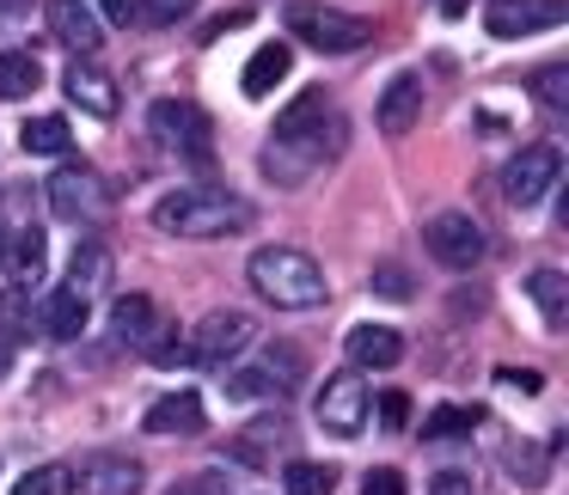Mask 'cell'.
Instances as JSON below:
<instances>
[{"mask_svg": "<svg viewBox=\"0 0 569 495\" xmlns=\"http://www.w3.org/2000/svg\"><path fill=\"white\" fill-rule=\"evenodd\" d=\"M0 13H19V0H0Z\"/></svg>", "mask_w": 569, "mask_h": 495, "instance_id": "44", "label": "cell"}, {"mask_svg": "<svg viewBox=\"0 0 569 495\" xmlns=\"http://www.w3.org/2000/svg\"><path fill=\"white\" fill-rule=\"evenodd\" d=\"M43 87V68L31 50H0V99H31Z\"/></svg>", "mask_w": 569, "mask_h": 495, "instance_id": "28", "label": "cell"}, {"mask_svg": "<svg viewBox=\"0 0 569 495\" xmlns=\"http://www.w3.org/2000/svg\"><path fill=\"white\" fill-rule=\"evenodd\" d=\"M99 13L111 19V26H136V0H99Z\"/></svg>", "mask_w": 569, "mask_h": 495, "instance_id": "40", "label": "cell"}, {"mask_svg": "<svg viewBox=\"0 0 569 495\" xmlns=\"http://www.w3.org/2000/svg\"><path fill=\"white\" fill-rule=\"evenodd\" d=\"M343 348H349L356 367H380V373L405 361V336H398L392 324H356V331L343 336Z\"/></svg>", "mask_w": 569, "mask_h": 495, "instance_id": "19", "label": "cell"}, {"mask_svg": "<svg viewBox=\"0 0 569 495\" xmlns=\"http://www.w3.org/2000/svg\"><path fill=\"white\" fill-rule=\"evenodd\" d=\"M368 410H373V392L361 385V373H331V380L319 385V397H312L319 428L337 434V441H356V434L368 428Z\"/></svg>", "mask_w": 569, "mask_h": 495, "instance_id": "11", "label": "cell"}, {"mask_svg": "<svg viewBox=\"0 0 569 495\" xmlns=\"http://www.w3.org/2000/svg\"><path fill=\"white\" fill-rule=\"evenodd\" d=\"M429 495H478V483L466 471H441V477H429Z\"/></svg>", "mask_w": 569, "mask_h": 495, "instance_id": "39", "label": "cell"}, {"mask_svg": "<svg viewBox=\"0 0 569 495\" xmlns=\"http://www.w3.org/2000/svg\"><path fill=\"white\" fill-rule=\"evenodd\" d=\"M246 275H251V287H258V294L270 300L276 312H319L325 300H331L325 270L307 257V251H295V245H263V251H251Z\"/></svg>", "mask_w": 569, "mask_h": 495, "instance_id": "2", "label": "cell"}, {"mask_svg": "<svg viewBox=\"0 0 569 495\" xmlns=\"http://www.w3.org/2000/svg\"><path fill=\"white\" fill-rule=\"evenodd\" d=\"M496 385H502V392H515V397H532L545 385V373H532V367H502L496 373Z\"/></svg>", "mask_w": 569, "mask_h": 495, "instance_id": "37", "label": "cell"}, {"mask_svg": "<svg viewBox=\"0 0 569 495\" xmlns=\"http://www.w3.org/2000/svg\"><path fill=\"white\" fill-rule=\"evenodd\" d=\"M380 422L398 434V428L410 422V397H405V392H380Z\"/></svg>", "mask_w": 569, "mask_h": 495, "instance_id": "38", "label": "cell"}, {"mask_svg": "<svg viewBox=\"0 0 569 495\" xmlns=\"http://www.w3.org/2000/svg\"><path fill=\"white\" fill-rule=\"evenodd\" d=\"M153 324H160V319H153V300H148V294H123V300L111 306V343H117V348H141Z\"/></svg>", "mask_w": 569, "mask_h": 495, "instance_id": "23", "label": "cell"}, {"mask_svg": "<svg viewBox=\"0 0 569 495\" xmlns=\"http://www.w3.org/2000/svg\"><path fill=\"white\" fill-rule=\"evenodd\" d=\"M43 26H50V38L62 43V50H74L80 62H92V55L104 50V26L87 0H43Z\"/></svg>", "mask_w": 569, "mask_h": 495, "instance_id": "12", "label": "cell"}, {"mask_svg": "<svg viewBox=\"0 0 569 495\" xmlns=\"http://www.w3.org/2000/svg\"><path fill=\"white\" fill-rule=\"evenodd\" d=\"M202 422H209V410H202L197 392H166L160 404L141 416V428L148 434H202Z\"/></svg>", "mask_w": 569, "mask_h": 495, "instance_id": "21", "label": "cell"}, {"mask_svg": "<svg viewBox=\"0 0 569 495\" xmlns=\"http://www.w3.org/2000/svg\"><path fill=\"white\" fill-rule=\"evenodd\" d=\"M288 38L319 50V55H356L373 43V19L337 13V7H319V0H295L288 7Z\"/></svg>", "mask_w": 569, "mask_h": 495, "instance_id": "4", "label": "cell"}, {"mask_svg": "<svg viewBox=\"0 0 569 495\" xmlns=\"http://www.w3.org/2000/svg\"><path fill=\"white\" fill-rule=\"evenodd\" d=\"M31 324H38V312H31L26 287H0V336H26Z\"/></svg>", "mask_w": 569, "mask_h": 495, "instance_id": "33", "label": "cell"}, {"mask_svg": "<svg viewBox=\"0 0 569 495\" xmlns=\"http://www.w3.org/2000/svg\"><path fill=\"white\" fill-rule=\"evenodd\" d=\"M422 117V80L417 74H392V87L380 92V104H373V123H380V135H410Z\"/></svg>", "mask_w": 569, "mask_h": 495, "instance_id": "16", "label": "cell"}, {"mask_svg": "<svg viewBox=\"0 0 569 495\" xmlns=\"http://www.w3.org/2000/svg\"><path fill=\"white\" fill-rule=\"evenodd\" d=\"M557 178H563V148L532 141V148H520L515 160L502 165V202L508 209H539L557 190Z\"/></svg>", "mask_w": 569, "mask_h": 495, "instance_id": "7", "label": "cell"}, {"mask_svg": "<svg viewBox=\"0 0 569 495\" xmlns=\"http://www.w3.org/2000/svg\"><path fill=\"white\" fill-rule=\"evenodd\" d=\"M148 129H153L160 148L184 153L190 165H209L214 160V135H209V117H202L197 99H160L148 111Z\"/></svg>", "mask_w": 569, "mask_h": 495, "instance_id": "6", "label": "cell"}, {"mask_svg": "<svg viewBox=\"0 0 569 495\" xmlns=\"http://www.w3.org/2000/svg\"><path fill=\"white\" fill-rule=\"evenodd\" d=\"M13 373V336H0V380Z\"/></svg>", "mask_w": 569, "mask_h": 495, "instance_id": "41", "label": "cell"}, {"mask_svg": "<svg viewBox=\"0 0 569 495\" xmlns=\"http://www.w3.org/2000/svg\"><path fill=\"white\" fill-rule=\"evenodd\" d=\"M172 495H214L209 483H184V489H172Z\"/></svg>", "mask_w": 569, "mask_h": 495, "instance_id": "42", "label": "cell"}, {"mask_svg": "<svg viewBox=\"0 0 569 495\" xmlns=\"http://www.w3.org/2000/svg\"><path fill=\"white\" fill-rule=\"evenodd\" d=\"M258 221L246 196L233 190H178V196L153 202V226L172 239H227V233H246Z\"/></svg>", "mask_w": 569, "mask_h": 495, "instance_id": "3", "label": "cell"}, {"mask_svg": "<svg viewBox=\"0 0 569 495\" xmlns=\"http://www.w3.org/2000/svg\"><path fill=\"white\" fill-rule=\"evenodd\" d=\"M527 87H532V99H539L545 111H569V62L539 68V74H532Z\"/></svg>", "mask_w": 569, "mask_h": 495, "instance_id": "31", "label": "cell"}, {"mask_svg": "<svg viewBox=\"0 0 569 495\" xmlns=\"http://www.w3.org/2000/svg\"><path fill=\"white\" fill-rule=\"evenodd\" d=\"M184 336H190V361H197V367H233V361L258 343V319L239 312V306H221Z\"/></svg>", "mask_w": 569, "mask_h": 495, "instance_id": "8", "label": "cell"}, {"mask_svg": "<svg viewBox=\"0 0 569 495\" xmlns=\"http://www.w3.org/2000/svg\"><path fill=\"white\" fill-rule=\"evenodd\" d=\"M13 495H74V465H38V471H26Z\"/></svg>", "mask_w": 569, "mask_h": 495, "instance_id": "32", "label": "cell"}, {"mask_svg": "<svg viewBox=\"0 0 569 495\" xmlns=\"http://www.w3.org/2000/svg\"><path fill=\"white\" fill-rule=\"evenodd\" d=\"M62 92H68V99H74L87 117H99V123H111V117H117V80L104 74V68L80 62V55H74V68L62 74Z\"/></svg>", "mask_w": 569, "mask_h": 495, "instance_id": "17", "label": "cell"}, {"mask_svg": "<svg viewBox=\"0 0 569 495\" xmlns=\"http://www.w3.org/2000/svg\"><path fill=\"white\" fill-rule=\"evenodd\" d=\"M361 495H410V489H405V471H392V465H373L368 477H361Z\"/></svg>", "mask_w": 569, "mask_h": 495, "instance_id": "36", "label": "cell"}, {"mask_svg": "<svg viewBox=\"0 0 569 495\" xmlns=\"http://www.w3.org/2000/svg\"><path fill=\"white\" fill-rule=\"evenodd\" d=\"M141 355H148L153 367H190V336L178 331V324H153L148 343H141Z\"/></svg>", "mask_w": 569, "mask_h": 495, "instance_id": "30", "label": "cell"}, {"mask_svg": "<svg viewBox=\"0 0 569 495\" xmlns=\"http://www.w3.org/2000/svg\"><path fill=\"white\" fill-rule=\"evenodd\" d=\"M288 441H295V428H288L282 416H263V422H251L246 434L227 441V458H239V465H251V471H270L276 458L288 453Z\"/></svg>", "mask_w": 569, "mask_h": 495, "instance_id": "15", "label": "cell"}, {"mask_svg": "<svg viewBox=\"0 0 569 495\" xmlns=\"http://www.w3.org/2000/svg\"><path fill=\"white\" fill-rule=\"evenodd\" d=\"M441 13H447V19H459V13H466V0H441Z\"/></svg>", "mask_w": 569, "mask_h": 495, "instance_id": "43", "label": "cell"}, {"mask_svg": "<svg viewBox=\"0 0 569 495\" xmlns=\"http://www.w3.org/2000/svg\"><path fill=\"white\" fill-rule=\"evenodd\" d=\"M0 263L19 275V287H38L43 263H50V251H43V233H38V226H19V233H7V251H0Z\"/></svg>", "mask_w": 569, "mask_h": 495, "instance_id": "24", "label": "cell"}, {"mask_svg": "<svg viewBox=\"0 0 569 495\" xmlns=\"http://www.w3.org/2000/svg\"><path fill=\"white\" fill-rule=\"evenodd\" d=\"M300 373H307V361H300L295 348H263V361H251V367H239V361L227 367V397H239V404L276 397V404H282L300 385Z\"/></svg>", "mask_w": 569, "mask_h": 495, "instance_id": "10", "label": "cell"}, {"mask_svg": "<svg viewBox=\"0 0 569 495\" xmlns=\"http://www.w3.org/2000/svg\"><path fill=\"white\" fill-rule=\"evenodd\" d=\"M197 13V0H136V19L141 26H178V19Z\"/></svg>", "mask_w": 569, "mask_h": 495, "instance_id": "34", "label": "cell"}, {"mask_svg": "<svg viewBox=\"0 0 569 495\" xmlns=\"http://www.w3.org/2000/svg\"><path fill=\"white\" fill-rule=\"evenodd\" d=\"M19 141H26V153H38V160H62V153L74 148V135H68V117H26Z\"/></svg>", "mask_w": 569, "mask_h": 495, "instance_id": "27", "label": "cell"}, {"mask_svg": "<svg viewBox=\"0 0 569 495\" xmlns=\"http://www.w3.org/2000/svg\"><path fill=\"white\" fill-rule=\"evenodd\" d=\"M337 148H343V117H337V104H331V92H325V87H307L282 117H276L270 148H263L258 165H263L270 184L295 190V184H307V178L319 172Z\"/></svg>", "mask_w": 569, "mask_h": 495, "instance_id": "1", "label": "cell"}, {"mask_svg": "<svg viewBox=\"0 0 569 495\" xmlns=\"http://www.w3.org/2000/svg\"><path fill=\"white\" fill-rule=\"evenodd\" d=\"M43 196H50V214L62 226H99L111 214V190H104V178L92 165H56Z\"/></svg>", "mask_w": 569, "mask_h": 495, "instance_id": "5", "label": "cell"}, {"mask_svg": "<svg viewBox=\"0 0 569 495\" xmlns=\"http://www.w3.org/2000/svg\"><path fill=\"white\" fill-rule=\"evenodd\" d=\"M527 294H532V306H539V319L551 324V331H563L569 324V275L563 270H532Z\"/></svg>", "mask_w": 569, "mask_h": 495, "instance_id": "25", "label": "cell"}, {"mask_svg": "<svg viewBox=\"0 0 569 495\" xmlns=\"http://www.w3.org/2000/svg\"><path fill=\"white\" fill-rule=\"evenodd\" d=\"M288 68H295V50H288V43H263L246 62V74H239V92H246V99H270L288 80Z\"/></svg>", "mask_w": 569, "mask_h": 495, "instance_id": "22", "label": "cell"}, {"mask_svg": "<svg viewBox=\"0 0 569 495\" xmlns=\"http://www.w3.org/2000/svg\"><path fill=\"white\" fill-rule=\"evenodd\" d=\"M373 294L380 300H410L417 287H410V275L398 270V263H373Z\"/></svg>", "mask_w": 569, "mask_h": 495, "instance_id": "35", "label": "cell"}, {"mask_svg": "<svg viewBox=\"0 0 569 495\" xmlns=\"http://www.w3.org/2000/svg\"><path fill=\"white\" fill-rule=\"evenodd\" d=\"M478 434V410L466 404H441L435 416H422V441H471Z\"/></svg>", "mask_w": 569, "mask_h": 495, "instance_id": "29", "label": "cell"}, {"mask_svg": "<svg viewBox=\"0 0 569 495\" xmlns=\"http://www.w3.org/2000/svg\"><path fill=\"white\" fill-rule=\"evenodd\" d=\"M422 245H429V257L441 263V270H478V263L490 257V239H483V226L471 221L466 209L429 214V221H422Z\"/></svg>", "mask_w": 569, "mask_h": 495, "instance_id": "9", "label": "cell"}, {"mask_svg": "<svg viewBox=\"0 0 569 495\" xmlns=\"http://www.w3.org/2000/svg\"><path fill=\"white\" fill-rule=\"evenodd\" d=\"M0 251H7V226H0Z\"/></svg>", "mask_w": 569, "mask_h": 495, "instance_id": "45", "label": "cell"}, {"mask_svg": "<svg viewBox=\"0 0 569 495\" xmlns=\"http://www.w3.org/2000/svg\"><path fill=\"white\" fill-rule=\"evenodd\" d=\"M141 483H148V471H141V458H129V453H92L87 465L74 471L80 495H141Z\"/></svg>", "mask_w": 569, "mask_h": 495, "instance_id": "14", "label": "cell"}, {"mask_svg": "<svg viewBox=\"0 0 569 495\" xmlns=\"http://www.w3.org/2000/svg\"><path fill=\"white\" fill-rule=\"evenodd\" d=\"M569 19L563 0H490L483 31L490 38H532V31H557Z\"/></svg>", "mask_w": 569, "mask_h": 495, "instance_id": "13", "label": "cell"}, {"mask_svg": "<svg viewBox=\"0 0 569 495\" xmlns=\"http://www.w3.org/2000/svg\"><path fill=\"white\" fill-rule=\"evenodd\" d=\"M87 319H92V300H80L74 287H56V294H43V306H38V331L56 336V343H74V336L87 331Z\"/></svg>", "mask_w": 569, "mask_h": 495, "instance_id": "20", "label": "cell"}, {"mask_svg": "<svg viewBox=\"0 0 569 495\" xmlns=\"http://www.w3.org/2000/svg\"><path fill=\"white\" fill-rule=\"evenodd\" d=\"M111 275H117V257H111V245H104V239H80V245H74V263H68V282H62V287H74L80 300H99V294H111Z\"/></svg>", "mask_w": 569, "mask_h": 495, "instance_id": "18", "label": "cell"}, {"mask_svg": "<svg viewBox=\"0 0 569 495\" xmlns=\"http://www.w3.org/2000/svg\"><path fill=\"white\" fill-rule=\"evenodd\" d=\"M282 495H337V465H325V458H288Z\"/></svg>", "mask_w": 569, "mask_h": 495, "instance_id": "26", "label": "cell"}]
</instances>
